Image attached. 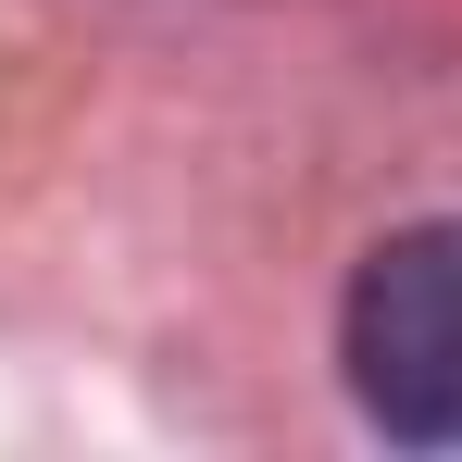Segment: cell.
<instances>
[{
	"label": "cell",
	"instance_id": "obj_1",
	"mask_svg": "<svg viewBox=\"0 0 462 462\" xmlns=\"http://www.w3.org/2000/svg\"><path fill=\"white\" fill-rule=\"evenodd\" d=\"M337 350H350V387H363V412H375L387 438L462 450V213L400 226L350 275Z\"/></svg>",
	"mask_w": 462,
	"mask_h": 462
}]
</instances>
